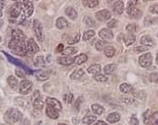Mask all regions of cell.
Masks as SVG:
<instances>
[{"instance_id":"d590c367","label":"cell","mask_w":158,"mask_h":125,"mask_svg":"<svg viewBox=\"0 0 158 125\" xmlns=\"http://www.w3.org/2000/svg\"><path fill=\"white\" fill-rule=\"evenodd\" d=\"M83 2H84V5L89 8H95L99 4V1H98V0H88V1H83Z\"/></svg>"},{"instance_id":"7a4b0ae2","label":"cell","mask_w":158,"mask_h":125,"mask_svg":"<svg viewBox=\"0 0 158 125\" xmlns=\"http://www.w3.org/2000/svg\"><path fill=\"white\" fill-rule=\"evenodd\" d=\"M4 118H5V121L7 123L14 124L22 119V114L17 109L10 108L6 111L5 115H4Z\"/></svg>"},{"instance_id":"f1b7e54d","label":"cell","mask_w":158,"mask_h":125,"mask_svg":"<svg viewBox=\"0 0 158 125\" xmlns=\"http://www.w3.org/2000/svg\"><path fill=\"white\" fill-rule=\"evenodd\" d=\"M66 15L71 19H75L76 18H77V13H76V11L71 7H68L66 9Z\"/></svg>"},{"instance_id":"680465c9","label":"cell","mask_w":158,"mask_h":125,"mask_svg":"<svg viewBox=\"0 0 158 125\" xmlns=\"http://www.w3.org/2000/svg\"><path fill=\"white\" fill-rule=\"evenodd\" d=\"M94 125H108L106 122L102 121V120H98V121H96Z\"/></svg>"},{"instance_id":"f546056e","label":"cell","mask_w":158,"mask_h":125,"mask_svg":"<svg viewBox=\"0 0 158 125\" xmlns=\"http://www.w3.org/2000/svg\"><path fill=\"white\" fill-rule=\"evenodd\" d=\"M84 75V70L83 69H76L72 72V74L71 75V78L73 80H78Z\"/></svg>"},{"instance_id":"bcb514c9","label":"cell","mask_w":158,"mask_h":125,"mask_svg":"<svg viewBox=\"0 0 158 125\" xmlns=\"http://www.w3.org/2000/svg\"><path fill=\"white\" fill-rule=\"evenodd\" d=\"M136 29H137V25H136V24H128V25L126 26V30L128 32H131V33L135 32Z\"/></svg>"},{"instance_id":"d6a6232c","label":"cell","mask_w":158,"mask_h":125,"mask_svg":"<svg viewBox=\"0 0 158 125\" xmlns=\"http://www.w3.org/2000/svg\"><path fill=\"white\" fill-rule=\"evenodd\" d=\"M96 120V116H94V115H86L85 118H83V120L82 121L85 123V124H88V125H90V124H93L95 121Z\"/></svg>"},{"instance_id":"7c38bea8","label":"cell","mask_w":158,"mask_h":125,"mask_svg":"<svg viewBox=\"0 0 158 125\" xmlns=\"http://www.w3.org/2000/svg\"><path fill=\"white\" fill-rule=\"evenodd\" d=\"M25 35L20 29H15L12 32V39H15V41L18 42H25Z\"/></svg>"},{"instance_id":"681fc988","label":"cell","mask_w":158,"mask_h":125,"mask_svg":"<svg viewBox=\"0 0 158 125\" xmlns=\"http://www.w3.org/2000/svg\"><path fill=\"white\" fill-rule=\"evenodd\" d=\"M149 11L152 14H158V4H155V5H152L149 8Z\"/></svg>"},{"instance_id":"1f68e13d","label":"cell","mask_w":158,"mask_h":125,"mask_svg":"<svg viewBox=\"0 0 158 125\" xmlns=\"http://www.w3.org/2000/svg\"><path fill=\"white\" fill-rule=\"evenodd\" d=\"M115 68H116V67L114 66L113 64H106V66L104 67V73L106 74V75H111L113 72H114V70H115Z\"/></svg>"},{"instance_id":"4dcf8cb0","label":"cell","mask_w":158,"mask_h":125,"mask_svg":"<svg viewBox=\"0 0 158 125\" xmlns=\"http://www.w3.org/2000/svg\"><path fill=\"white\" fill-rule=\"evenodd\" d=\"M33 107L36 109V110H42V109L43 108V102L42 100V97L36 99V100H33Z\"/></svg>"},{"instance_id":"74e56055","label":"cell","mask_w":158,"mask_h":125,"mask_svg":"<svg viewBox=\"0 0 158 125\" xmlns=\"http://www.w3.org/2000/svg\"><path fill=\"white\" fill-rule=\"evenodd\" d=\"M105 47H106V42L104 41H98L96 43V50L101 51L102 49H105Z\"/></svg>"},{"instance_id":"6125c7cd","label":"cell","mask_w":158,"mask_h":125,"mask_svg":"<svg viewBox=\"0 0 158 125\" xmlns=\"http://www.w3.org/2000/svg\"><path fill=\"white\" fill-rule=\"evenodd\" d=\"M155 62H156V64H158V53L156 55V60H155Z\"/></svg>"},{"instance_id":"83f0119b","label":"cell","mask_w":158,"mask_h":125,"mask_svg":"<svg viewBox=\"0 0 158 125\" xmlns=\"http://www.w3.org/2000/svg\"><path fill=\"white\" fill-rule=\"evenodd\" d=\"M76 52H77V48L76 47H71V46H68L67 48H65L64 51H63V54L65 56H71V55H73L75 54Z\"/></svg>"},{"instance_id":"44dd1931","label":"cell","mask_w":158,"mask_h":125,"mask_svg":"<svg viewBox=\"0 0 158 125\" xmlns=\"http://www.w3.org/2000/svg\"><path fill=\"white\" fill-rule=\"evenodd\" d=\"M88 56L86 54H79L78 56H76L74 58V64H82L85 62H87Z\"/></svg>"},{"instance_id":"2e32d148","label":"cell","mask_w":158,"mask_h":125,"mask_svg":"<svg viewBox=\"0 0 158 125\" xmlns=\"http://www.w3.org/2000/svg\"><path fill=\"white\" fill-rule=\"evenodd\" d=\"M57 62L60 64H63V66H70V64L74 63V59L71 57H68V56H63V57H59L57 59Z\"/></svg>"},{"instance_id":"ba28073f","label":"cell","mask_w":158,"mask_h":125,"mask_svg":"<svg viewBox=\"0 0 158 125\" xmlns=\"http://www.w3.org/2000/svg\"><path fill=\"white\" fill-rule=\"evenodd\" d=\"M126 13L131 18H139L142 17V11L139 10L138 8H136L135 6L131 7H126Z\"/></svg>"},{"instance_id":"e0dca14e","label":"cell","mask_w":158,"mask_h":125,"mask_svg":"<svg viewBox=\"0 0 158 125\" xmlns=\"http://www.w3.org/2000/svg\"><path fill=\"white\" fill-rule=\"evenodd\" d=\"M99 37L101 39H112L113 37H114V35H113L112 31L109 30V29H102L99 31Z\"/></svg>"},{"instance_id":"11a10c76","label":"cell","mask_w":158,"mask_h":125,"mask_svg":"<svg viewBox=\"0 0 158 125\" xmlns=\"http://www.w3.org/2000/svg\"><path fill=\"white\" fill-rule=\"evenodd\" d=\"M64 44H62V43H60L59 45L57 46V48H56V51L57 52H63L64 51Z\"/></svg>"},{"instance_id":"7402d4cb","label":"cell","mask_w":158,"mask_h":125,"mask_svg":"<svg viewBox=\"0 0 158 125\" xmlns=\"http://www.w3.org/2000/svg\"><path fill=\"white\" fill-rule=\"evenodd\" d=\"M120 91L121 92H123V94H128V92H131L133 91V87L129 84L123 83L120 86Z\"/></svg>"},{"instance_id":"003e7915","label":"cell","mask_w":158,"mask_h":125,"mask_svg":"<svg viewBox=\"0 0 158 125\" xmlns=\"http://www.w3.org/2000/svg\"><path fill=\"white\" fill-rule=\"evenodd\" d=\"M0 26H1V22H0Z\"/></svg>"},{"instance_id":"603a6c76","label":"cell","mask_w":158,"mask_h":125,"mask_svg":"<svg viewBox=\"0 0 158 125\" xmlns=\"http://www.w3.org/2000/svg\"><path fill=\"white\" fill-rule=\"evenodd\" d=\"M8 84H9V86L13 88V90H15V88H18V79L14 77V76H9L7 79Z\"/></svg>"},{"instance_id":"d4e9b609","label":"cell","mask_w":158,"mask_h":125,"mask_svg":"<svg viewBox=\"0 0 158 125\" xmlns=\"http://www.w3.org/2000/svg\"><path fill=\"white\" fill-rule=\"evenodd\" d=\"M100 70H101V67H100V64H93L90 67H88V69H87V71L91 74H98V72H100Z\"/></svg>"},{"instance_id":"9a60e30c","label":"cell","mask_w":158,"mask_h":125,"mask_svg":"<svg viewBox=\"0 0 158 125\" xmlns=\"http://www.w3.org/2000/svg\"><path fill=\"white\" fill-rule=\"evenodd\" d=\"M46 113L48 118H50L51 119H57L59 118V112L50 106H47Z\"/></svg>"},{"instance_id":"5b68a950","label":"cell","mask_w":158,"mask_h":125,"mask_svg":"<svg viewBox=\"0 0 158 125\" xmlns=\"http://www.w3.org/2000/svg\"><path fill=\"white\" fill-rule=\"evenodd\" d=\"M22 11V2L21 1H18V2H15L14 5L11 7V10H10V15L13 18H18L19 14L21 13Z\"/></svg>"},{"instance_id":"8fae6325","label":"cell","mask_w":158,"mask_h":125,"mask_svg":"<svg viewBox=\"0 0 158 125\" xmlns=\"http://www.w3.org/2000/svg\"><path fill=\"white\" fill-rule=\"evenodd\" d=\"M96 18L100 21H106L111 18V13L108 10H101L96 14Z\"/></svg>"},{"instance_id":"9f6ffc18","label":"cell","mask_w":158,"mask_h":125,"mask_svg":"<svg viewBox=\"0 0 158 125\" xmlns=\"http://www.w3.org/2000/svg\"><path fill=\"white\" fill-rule=\"evenodd\" d=\"M81 102H82V97H80V98H78L77 100H76V104H75V108L76 109H79L80 108Z\"/></svg>"},{"instance_id":"52a82bcc","label":"cell","mask_w":158,"mask_h":125,"mask_svg":"<svg viewBox=\"0 0 158 125\" xmlns=\"http://www.w3.org/2000/svg\"><path fill=\"white\" fill-rule=\"evenodd\" d=\"M33 29L39 42H43V25L38 19H35L33 22Z\"/></svg>"},{"instance_id":"5bb4252c","label":"cell","mask_w":158,"mask_h":125,"mask_svg":"<svg viewBox=\"0 0 158 125\" xmlns=\"http://www.w3.org/2000/svg\"><path fill=\"white\" fill-rule=\"evenodd\" d=\"M141 43L145 45L146 47H153L155 45L154 41L152 39L151 37H149V36H143V37L141 38Z\"/></svg>"},{"instance_id":"9c48e42d","label":"cell","mask_w":158,"mask_h":125,"mask_svg":"<svg viewBox=\"0 0 158 125\" xmlns=\"http://www.w3.org/2000/svg\"><path fill=\"white\" fill-rule=\"evenodd\" d=\"M27 43V49H28V54L29 55H34L35 53L39 52L40 48L38 46V44L36 43V42L33 39H29L28 42H26Z\"/></svg>"},{"instance_id":"30bf717a","label":"cell","mask_w":158,"mask_h":125,"mask_svg":"<svg viewBox=\"0 0 158 125\" xmlns=\"http://www.w3.org/2000/svg\"><path fill=\"white\" fill-rule=\"evenodd\" d=\"M47 106H50L52 108H54L55 110L59 111H62V104L59 101V100L55 99V98H51V97H46V99Z\"/></svg>"},{"instance_id":"d6986e66","label":"cell","mask_w":158,"mask_h":125,"mask_svg":"<svg viewBox=\"0 0 158 125\" xmlns=\"http://www.w3.org/2000/svg\"><path fill=\"white\" fill-rule=\"evenodd\" d=\"M34 75L39 81H46V80L49 78V74H48L46 71H37V72H35Z\"/></svg>"},{"instance_id":"91938a15","label":"cell","mask_w":158,"mask_h":125,"mask_svg":"<svg viewBox=\"0 0 158 125\" xmlns=\"http://www.w3.org/2000/svg\"><path fill=\"white\" fill-rule=\"evenodd\" d=\"M152 118H154L155 120H158V112H154L152 114Z\"/></svg>"},{"instance_id":"e575fe53","label":"cell","mask_w":158,"mask_h":125,"mask_svg":"<svg viewBox=\"0 0 158 125\" xmlns=\"http://www.w3.org/2000/svg\"><path fill=\"white\" fill-rule=\"evenodd\" d=\"M152 118V114L151 113V111L148 110L145 112V114L143 115V118H144V122L145 124H148L149 121H151V119Z\"/></svg>"},{"instance_id":"be15d7a7","label":"cell","mask_w":158,"mask_h":125,"mask_svg":"<svg viewBox=\"0 0 158 125\" xmlns=\"http://www.w3.org/2000/svg\"><path fill=\"white\" fill-rule=\"evenodd\" d=\"M58 125H68V124H66V123H59Z\"/></svg>"},{"instance_id":"f6af8a7d","label":"cell","mask_w":158,"mask_h":125,"mask_svg":"<svg viewBox=\"0 0 158 125\" xmlns=\"http://www.w3.org/2000/svg\"><path fill=\"white\" fill-rule=\"evenodd\" d=\"M117 23H118V20L115 18H113V19H110V21L107 23V26L109 28H115L117 26Z\"/></svg>"},{"instance_id":"6f0895ef","label":"cell","mask_w":158,"mask_h":125,"mask_svg":"<svg viewBox=\"0 0 158 125\" xmlns=\"http://www.w3.org/2000/svg\"><path fill=\"white\" fill-rule=\"evenodd\" d=\"M148 124H149V125H158V120H155L153 118H151V121H149Z\"/></svg>"},{"instance_id":"7bdbcfd3","label":"cell","mask_w":158,"mask_h":125,"mask_svg":"<svg viewBox=\"0 0 158 125\" xmlns=\"http://www.w3.org/2000/svg\"><path fill=\"white\" fill-rule=\"evenodd\" d=\"M64 100L66 101L68 104H71L73 100V94H65L64 95Z\"/></svg>"},{"instance_id":"484cf974","label":"cell","mask_w":158,"mask_h":125,"mask_svg":"<svg viewBox=\"0 0 158 125\" xmlns=\"http://www.w3.org/2000/svg\"><path fill=\"white\" fill-rule=\"evenodd\" d=\"M92 110L95 113L96 115H102V113L104 112V108L99 104H93L92 105Z\"/></svg>"},{"instance_id":"4fadbf2b","label":"cell","mask_w":158,"mask_h":125,"mask_svg":"<svg viewBox=\"0 0 158 125\" xmlns=\"http://www.w3.org/2000/svg\"><path fill=\"white\" fill-rule=\"evenodd\" d=\"M123 9H124V3L123 1H116L114 3V6H113V11H114L115 15H121L123 13Z\"/></svg>"},{"instance_id":"816d5d0a","label":"cell","mask_w":158,"mask_h":125,"mask_svg":"<svg viewBox=\"0 0 158 125\" xmlns=\"http://www.w3.org/2000/svg\"><path fill=\"white\" fill-rule=\"evenodd\" d=\"M149 79H151V82H154V83H157L158 82V73H152L151 75V77H149Z\"/></svg>"},{"instance_id":"7dc6e473","label":"cell","mask_w":158,"mask_h":125,"mask_svg":"<svg viewBox=\"0 0 158 125\" xmlns=\"http://www.w3.org/2000/svg\"><path fill=\"white\" fill-rule=\"evenodd\" d=\"M130 123H131V125H139V120H138V118H137V116L135 115H133L131 116Z\"/></svg>"},{"instance_id":"f907efd6","label":"cell","mask_w":158,"mask_h":125,"mask_svg":"<svg viewBox=\"0 0 158 125\" xmlns=\"http://www.w3.org/2000/svg\"><path fill=\"white\" fill-rule=\"evenodd\" d=\"M148 49V47H146V46H138V47H136L135 48V52H137V53H140V52H145V51H147Z\"/></svg>"},{"instance_id":"8992f818","label":"cell","mask_w":158,"mask_h":125,"mask_svg":"<svg viewBox=\"0 0 158 125\" xmlns=\"http://www.w3.org/2000/svg\"><path fill=\"white\" fill-rule=\"evenodd\" d=\"M32 88H33V84L29 80H22V82L20 83L19 87V91L21 94H28L31 91Z\"/></svg>"},{"instance_id":"db71d44e","label":"cell","mask_w":158,"mask_h":125,"mask_svg":"<svg viewBox=\"0 0 158 125\" xmlns=\"http://www.w3.org/2000/svg\"><path fill=\"white\" fill-rule=\"evenodd\" d=\"M42 96H40V91H36L34 92V94H33V100H36V99H38V98H40Z\"/></svg>"},{"instance_id":"ee69618b","label":"cell","mask_w":158,"mask_h":125,"mask_svg":"<svg viewBox=\"0 0 158 125\" xmlns=\"http://www.w3.org/2000/svg\"><path fill=\"white\" fill-rule=\"evenodd\" d=\"M79 41H80V34H77L73 39H68V44H74V43H77Z\"/></svg>"},{"instance_id":"f35d334b","label":"cell","mask_w":158,"mask_h":125,"mask_svg":"<svg viewBox=\"0 0 158 125\" xmlns=\"http://www.w3.org/2000/svg\"><path fill=\"white\" fill-rule=\"evenodd\" d=\"M84 22L87 24V26H89V27H93V26H95L96 25V22H95V20L93 19L92 18H90V17H86L84 18Z\"/></svg>"},{"instance_id":"b9f144b4","label":"cell","mask_w":158,"mask_h":125,"mask_svg":"<svg viewBox=\"0 0 158 125\" xmlns=\"http://www.w3.org/2000/svg\"><path fill=\"white\" fill-rule=\"evenodd\" d=\"M4 54H5V55L7 56L8 60H9V61H11L12 63H14V64H17V66H20V67L22 66V63H21V62H19L18 60H15V59H14L13 57H11L10 55H8L7 53H5V52H4Z\"/></svg>"},{"instance_id":"ffe728a7","label":"cell","mask_w":158,"mask_h":125,"mask_svg":"<svg viewBox=\"0 0 158 125\" xmlns=\"http://www.w3.org/2000/svg\"><path fill=\"white\" fill-rule=\"evenodd\" d=\"M120 119H121V115L119 113H111V114L108 115L107 116L108 122H110V123H116V122H118Z\"/></svg>"},{"instance_id":"ab89813d","label":"cell","mask_w":158,"mask_h":125,"mask_svg":"<svg viewBox=\"0 0 158 125\" xmlns=\"http://www.w3.org/2000/svg\"><path fill=\"white\" fill-rule=\"evenodd\" d=\"M156 22H158V19H156L154 18H146V19H145V25L146 26L151 25L152 23H156Z\"/></svg>"},{"instance_id":"6da1fadb","label":"cell","mask_w":158,"mask_h":125,"mask_svg":"<svg viewBox=\"0 0 158 125\" xmlns=\"http://www.w3.org/2000/svg\"><path fill=\"white\" fill-rule=\"evenodd\" d=\"M9 48L13 51V53L18 56H27L28 49H27V43L26 42H18L15 39H12L9 42Z\"/></svg>"},{"instance_id":"c3c4849f","label":"cell","mask_w":158,"mask_h":125,"mask_svg":"<svg viewBox=\"0 0 158 125\" xmlns=\"http://www.w3.org/2000/svg\"><path fill=\"white\" fill-rule=\"evenodd\" d=\"M15 74L18 75V77H19V78H23L24 76H25V72H24L22 69H15Z\"/></svg>"},{"instance_id":"94428289","label":"cell","mask_w":158,"mask_h":125,"mask_svg":"<svg viewBox=\"0 0 158 125\" xmlns=\"http://www.w3.org/2000/svg\"><path fill=\"white\" fill-rule=\"evenodd\" d=\"M3 7H4V2L0 1V11H1V10L3 9Z\"/></svg>"},{"instance_id":"4316f807","label":"cell","mask_w":158,"mask_h":125,"mask_svg":"<svg viewBox=\"0 0 158 125\" xmlns=\"http://www.w3.org/2000/svg\"><path fill=\"white\" fill-rule=\"evenodd\" d=\"M116 53V49L113 46H106L104 49V54L108 58H112Z\"/></svg>"},{"instance_id":"f5cc1de1","label":"cell","mask_w":158,"mask_h":125,"mask_svg":"<svg viewBox=\"0 0 158 125\" xmlns=\"http://www.w3.org/2000/svg\"><path fill=\"white\" fill-rule=\"evenodd\" d=\"M121 101L124 102L125 104H133V102H134V100H133V99H130V98H123V99H121Z\"/></svg>"},{"instance_id":"03108f58","label":"cell","mask_w":158,"mask_h":125,"mask_svg":"<svg viewBox=\"0 0 158 125\" xmlns=\"http://www.w3.org/2000/svg\"><path fill=\"white\" fill-rule=\"evenodd\" d=\"M0 42H1V37H0Z\"/></svg>"},{"instance_id":"cb8c5ba5","label":"cell","mask_w":158,"mask_h":125,"mask_svg":"<svg viewBox=\"0 0 158 125\" xmlns=\"http://www.w3.org/2000/svg\"><path fill=\"white\" fill-rule=\"evenodd\" d=\"M68 26V21L66 18H59L57 20H56V27L58 29H64Z\"/></svg>"},{"instance_id":"60d3db41","label":"cell","mask_w":158,"mask_h":125,"mask_svg":"<svg viewBox=\"0 0 158 125\" xmlns=\"http://www.w3.org/2000/svg\"><path fill=\"white\" fill-rule=\"evenodd\" d=\"M94 79L98 82H106L108 80V78L105 75H96Z\"/></svg>"},{"instance_id":"836d02e7","label":"cell","mask_w":158,"mask_h":125,"mask_svg":"<svg viewBox=\"0 0 158 125\" xmlns=\"http://www.w3.org/2000/svg\"><path fill=\"white\" fill-rule=\"evenodd\" d=\"M44 64H46V62H44V59L43 56H38L34 60V64L36 67H43Z\"/></svg>"},{"instance_id":"3957f363","label":"cell","mask_w":158,"mask_h":125,"mask_svg":"<svg viewBox=\"0 0 158 125\" xmlns=\"http://www.w3.org/2000/svg\"><path fill=\"white\" fill-rule=\"evenodd\" d=\"M22 19H25L26 18H29L33 14L34 11V5L33 2L26 0V1L22 2Z\"/></svg>"},{"instance_id":"ac0fdd59","label":"cell","mask_w":158,"mask_h":125,"mask_svg":"<svg viewBox=\"0 0 158 125\" xmlns=\"http://www.w3.org/2000/svg\"><path fill=\"white\" fill-rule=\"evenodd\" d=\"M123 42L126 46H129V45H131V44H133L135 42V39H136L135 36L132 34L124 35L123 36Z\"/></svg>"},{"instance_id":"e7e4bbea","label":"cell","mask_w":158,"mask_h":125,"mask_svg":"<svg viewBox=\"0 0 158 125\" xmlns=\"http://www.w3.org/2000/svg\"><path fill=\"white\" fill-rule=\"evenodd\" d=\"M1 17H2V12L0 11V18H1Z\"/></svg>"},{"instance_id":"277c9868","label":"cell","mask_w":158,"mask_h":125,"mask_svg":"<svg viewBox=\"0 0 158 125\" xmlns=\"http://www.w3.org/2000/svg\"><path fill=\"white\" fill-rule=\"evenodd\" d=\"M152 64V55L151 53H145L139 57V64L142 67H148Z\"/></svg>"},{"instance_id":"8d00e7d4","label":"cell","mask_w":158,"mask_h":125,"mask_svg":"<svg viewBox=\"0 0 158 125\" xmlns=\"http://www.w3.org/2000/svg\"><path fill=\"white\" fill-rule=\"evenodd\" d=\"M95 36V31L93 30H89V31H86L84 33V36H83V39L84 41H89L90 39H92L93 37Z\"/></svg>"}]
</instances>
